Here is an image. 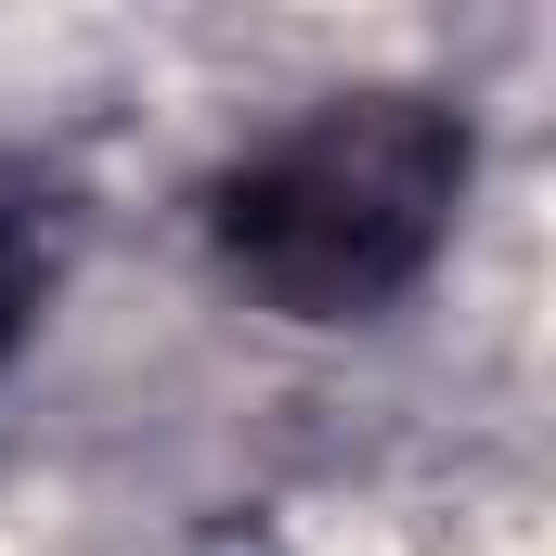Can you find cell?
Listing matches in <instances>:
<instances>
[{
	"label": "cell",
	"mask_w": 556,
	"mask_h": 556,
	"mask_svg": "<svg viewBox=\"0 0 556 556\" xmlns=\"http://www.w3.org/2000/svg\"><path fill=\"white\" fill-rule=\"evenodd\" d=\"M65 260H78V220H65V181L39 168V155H13L0 142V363L52 324V298H65Z\"/></svg>",
	"instance_id": "cell-2"
},
{
	"label": "cell",
	"mask_w": 556,
	"mask_h": 556,
	"mask_svg": "<svg viewBox=\"0 0 556 556\" xmlns=\"http://www.w3.org/2000/svg\"><path fill=\"white\" fill-rule=\"evenodd\" d=\"M479 117L427 78H350L220 155L207 260L273 324H389L466 233Z\"/></svg>",
	"instance_id": "cell-1"
}]
</instances>
